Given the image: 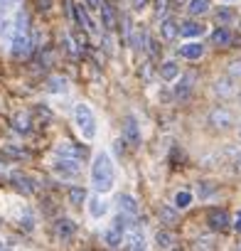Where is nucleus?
I'll use <instances>...</instances> for the list:
<instances>
[{"label":"nucleus","mask_w":241,"mask_h":251,"mask_svg":"<svg viewBox=\"0 0 241 251\" xmlns=\"http://www.w3.org/2000/svg\"><path fill=\"white\" fill-rule=\"evenodd\" d=\"M13 57L15 59H25L30 57L32 52V37H30V20L25 13L18 15V23H15V30H13V47H10Z\"/></svg>","instance_id":"nucleus-2"},{"label":"nucleus","mask_w":241,"mask_h":251,"mask_svg":"<svg viewBox=\"0 0 241 251\" xmlns=\"http://www.w3.org/2000/svg\"><path fill=\"white\" fill-rule=\"evenodd\" d=\"M158 74H160L163 81H175L180 76V67H177V62H163L158 67Z\"/></svg>","instance_id":"nucleus-15"},{"label":"nucleus","mask_w":241,"mask_h":251,"mask_svg":"<svg viewBox=\"0 0 241 251\" xmlns=\"http://www.w3.org/2000/svg\"><path fill=\"white\" fill-rule=\"evenodd\" d=\"M47 91H49V94H64V91H67V79H62V76H49V79H47Z\"/></svg>","instance_id":"nucleus-27"},{"label":"nucleus","mask_w":241,"mask_h":251,"mask_svg":"<svg viewBox=\"0 0 241 251\" xmlns=\"http://www.w3.org/2000/svg\"><path fill=\"white\" fill-rule=\"evenodd\" d=\"M123 146H128V143H126V138H118V141L113 143V151H116L118 155H123V151H126Z\"/></svg>","instance_id":"nucleus-39"},{"label":"nucleus","mask_w":241,"mask_h":251,"mask_svg":"<svg viewBox=\"0 0 241 251\" xmlns=\"http://www.w3.org/2000/svg\"><path fill=\"white\" fill-rule=\"evenodd\" d=\"M37 5L40 10H49V0H37Z\"/></svg>","instance_id":"nucleus-44"},{"label":"nucleus","mask_w":241,"mask_h":251,"mask_svg":"<svg viewBox=\"0 0 241 251\" xmlns=\"http://www.w3.org/2000/svg\"><path fill=\"white\" fill-rule=\"evenodd\" d=\"M54 173L62 177H76L81 173V158H69V155H59V160L54 163Z\"/></svg>","instance_id":"nucleus-6"},{"label":"nucleus","mask_w":241,"mask_h":251,"mask_svg":"<svg viewBox=\"0 0 241 251\" xmlns=\"http://www.w3.org/2000/svg\"><path fill=\"white\" fill-rule=\"evenodd\" d=\"M239 101H241V94H239Z\"/></svg>","instance_id":"nucleus-50"},{"label":"nucleus","mask_w":241,"mask_h":251,"mask_svg":"<svg viewBox=\"0 0 241 251\" xmlns=\"http://www.w3.org/2000/svg\"><path fill=\"white\" fill-rule=\"evenodd\" d=\"M10 182H13V187H15L18 192H23V195H32V192H35V180L27 177V175H23V173H13V175H10Z\"/></svg>","instance_id":"nucleus-12"},{"label":"nucleus","mask_w":241,"mask_h":251,"mask_svg":"<svg viewBox=\"0 0 241 251\" xmlns=\"http://www.w3.org/2000/svg\"><path fill=\"white\" fill-rule=\"evenodd\" d=\"M207 224H209L212 231H224V229L231 226V217H229V212H224V209H209Z\"/></svg>","instance_id":"nucleus-8"},{"label":"nucleus","mask_w":241,"mask_h":251,"mask_svg":"<svg viewBox=\"0 0 241 251\" xmlns=\"http://www.w3.org/2000/svg\"><path fill=\"white\" fill-rule=\"evenodd\" d=\"M158 217H160V224H168V226H172V224H177V207L163 204V207L158 209Z\"/></svg>","instance_id":"nucleus-21"},{"label":"nucleus","mask_w":241,"mask_h":251,"mask_svg":"<svg viewBox=\"0 0 241 251\" xmlns=\"http://www.w3.org/2000/svg\"><path fill=\"white\" fill-rule=\"evenodd\" d=\"M91 185L96 187V192H103V195L113 190V185H116V168H113V160L108 158V153H98L94 158Z\"/></svg>","instance_id":"nucleus-1"},{"label":"nucleus","mask_w":241,"mask_h":251,"mask_svg":"<svg viewBox=\"0 0 241 251\" xmlns=\"http://www.w3.org/2000/svg\"><path fill=\"white\" fill-rule=\"evenodd\" d=\"M8 3H10V0H0V8H5Z\"/></svg>","instance_id":"nucleus-47"},{"label":"nucleus","mask_w":241,"mask_h":251,"mask_svg":"<svg viewBox=\"0 0 241 251\" xmlns=\"http://www.w3.org/2000/svg\"><path fill=\"white\" fill-rule=\"evenodd\" d=\"M0 249H3V244H0Z\"/></svg>","instance_id":"nucleus-51"},{"label":"nucleus","mask_w":241,"mask_h":251,"mask_svg":"<svg viewBox=\"0 0 241 251\" xmlns=\"http://www.w3.org/2000/svg\"><path fill=\"white\" fill-rule=\"evenodd\" d=\"M72 13H74V18H76V25H79L81 30H86V32H96L94 23L89 20V15H86V10H84L81 5H74V8H72Z\"/></svg>","instance_id":"nucleus-16"},{"label":"nucleus","mask_w":241,"mask_h":251,"mask_svg":"<svg viewBox=\"0 0 241 251\" xmlns=\"http://www.w3.org/2000/svg\"><path fill=\"white\" fill-rule=\"evenodd\" d=\"M194 81H197V74H194V72H190V74L180 76V81H177V86H175V99L185 101V99L192 94V89H194Z\"/></svg>","instance_id":"nucleus-10"},{"label":"nucleus","mask_w":241,"mask_h":251,"mask_svg":"<svg viewBox=\"0 0 241 251\" xmlns=\"http://www.w3.org/2000/svg\"><path fill=\"white\" fill-rule=\"evenodd\" d=\"M69 202L74 207H81L86 202V190L84 187H69Z\"/></svg>","instance_id":"nucleus-29"},{"label":"nucleus","mask_w":241,"mask_h":251,"mask_svg":"<svg viewBox=\"0 0 241 251\" xmlns=\"http://www.w3.org/2000/svg\"><path fill=\"white\" fill-rule=\"evenodd\" d=\"M10 3H18V0H10Z\"/></svg>","instance_id":"nucleus-49"},{"label":"nucleus","mask_w":241,"mask_h":251,"mask_svg":"<svg viewBox=\"0 0 241 251\" xmlns=\"http://www.w3.org/2000/svg\"><path fill=\"white\" fill-rule=\"evenodd\" d=\"M126 249H131V251L145 249V236H143V231H141L138 226L131 231V236H128V241H126Z\"/></svg>","instance_id":"nucleus-23"},{"label":"nucleus","mask_w":241,"mask_h":251,"mask_svg":"<svg viewBox=\"0 0 241 251\" xmlns=\"http://www.w3.org/2000/svg\"><path fill=\"white\" fill-rule=\"evenodd\" d=\"M57 153H59V155H69V158H81V160L89 155V151H86L84 146H76V143H69V141L59 143Z\"/></svg>","instance_id":"nucleus-14"},{"label":"nucleus","mask_w":241,"mask_h":251,"mask_svg":"<svg viewBox=\"0 0 241 251\" xmlns=\"http://www.w3.org/2000/svg\"><path fill=\"white\" fill-rule=\"evenodd\" d=\"M234 170H236V173H241V153L234 158Z\"/></svg>","instance_id":"nucleus-43"},{"label":"nucleus","mask_w":241,"mask_h":251,"mask_svg":"<svg viewBox=\"0 0 241 251\" xmlns=\"http://www.w3.org/2000/svg\"><path fill=\"white\" fill-rule=\"evenodd\" d=\"M74 123H76L79 133L86 141H94L96 138V116H94V111L86 103H76L74 106Z\"/></svg>","instance_id":"nucleus-3"},{"label":"nucleus","mask_w":241,"mask_h":251,"mask_svg":"<svg viewBox=\"0 0 241 251\" xmlns=\"http://www.w3.org/2000/svg\"><path fill=\"white\" fill-rule=\"evenodd\" d=\"M209 8H212V0H190L187 3V10L192 15H204V13H209Z\"/></svg>","instance_id":"nucleus-26"},{"label":"nucleus","mask_w":241,"mask_h":251,"mask_svg":"<svg viewBox=\"0 0 241 251\" xmlns=\"http://www.w3.org/2000/svg\"><path fill=\"white\" fill-rule=\"evenodd\" d=\"M236 133H239V141H241V121H239V126H236Z\"/></svg>","instance_id":"nucleus-46"},{"label":"nucleus","mask_w":241,"mask_h":251,"mask_svg":"<svg viewBox=\"0 0 241 251\" xmlns=\"http://www.w3.org/2000/svg\"><path fill=\"white\" fill-rule=\"evenodd\" d=\"M131 45H133L136 50H143V45H148V42H145V30H143V27H136V32L131 35Z\"/></svg>","instance_id":"nucleus-32"},{"label":"nucleus","mask_w":241,"mask_h":251,"mask_svg":"<svg viewBox=\"0 0 241 251\" xmlns=\"http://www.w3.org/2000/svg\"><path fill=\"white\" fill-rule=\"evenodd\" d=\"M214 182H199V187H197V195L202 197V200H207L209 195H214Z\"/></svg>","instance_id":"nucleus-33"},{"label":"nucleus","mask_w":241,"mask_h":251,"mask_svg":"<svg viewBox=\"0 0 241 251\" xmlns=\"http://www.w3.org/2000/svg\"><path fill=\"white\" fill-rule=\"evenodd\" d=\"M13 126H15V131H20V133H30V113H18L13 118Z\"/></svg>","instance_id":"nucleus-28"},{"label":"nucleus","mask_w":241,"mask_h":251,"mask_svg":"<svg viewBox=\"0 0 241 251\" xmlns=\"http://www.w3.org/2000/svg\"><path fill=\"white\" fill-rule=\"evenodd\" d=\"M175 3H177V5H185V3H190V0H175Z\"/></svg>","instance_id":"nucleus-48"},{"label":"nucleus","mask_w":241,"mask_h":251,"mask_svg":"<svg viewBox=\"0 0 241 251\" xmlns=\"http://www.w3.org/2000/svg\"><path fill=\"white\" fill-rule=\"evenodd\" d=\"M234 229H236V231H241V212H239V214H236V219H234Z\"/></svg>","instance_id":"nucleus-45"},{"label":"nucleus","mask_w":241,"mask_h":251,"mask_svg":"<svg viewBox=\"0 0 241 251\" xmlns=\"http://www.w3.org/2000/svg\"><path fill=\"white\" fill-rule=\"evenodd\" d=\"M207 123L212 126L214 131H226V128H231V126L236 123V118H234V113H231L229 108H224V106H217V108H212V111H209V116H207Z\"/></svg>","instance_id":"nucleus-5"},{"label":"nucleus","mask_w":241,"mask_h":251,"mask_svg":"<svg viewBox=\"0 0 241 251\" xmlns=\"http://www.w3.org/2000/svg\"><path fill=\"white\" fill-rule=\"evenodd\" d=\"M123 138H126V143L131 148H138L141 146L143 136H141V126H138L136 116H126L123 118Z\"/></svg>","instance_id":"nucleus-7"},{"label":"nucleus","mask_w":241,"mask_h":251,"mask_svg":"<svg viewBox=\"0 0 241 251\" xmlns=\"http://www.w3.org/2000/svg\"><path fill=\"white\" fill-rule=\"evenodd\" d=\"M212 42L214 45H219V47H226V45H231V32H229V27H217L214 32H212Z\"/></svg>","instance_id":"nucleus-25"},{"label":"nucleus","mask_w":241,"mask_h":251,"mask_svg":"<svg viewBox=\"0 0 241 251\" xmlns=\"http://www.w3.org/2000/svg\"><path fill=\"white\" fill-rule=\"evenodd\" d=\"M10 27H13V23L8 18H0V40L10 35Z\"/></svg>","instance_id":"nucleus-35"},{"label":"nucleus","mask_w":241,"mask_h":251,"mask_svg":"<svg viewBox=\"0 0 241 251\" xmlns=\"http://www.w3.org/2000/svg\"><path fill=\"white\" fill-rule=\"evenodd\" d=\"M202 32H204V27L194 20H187V23L180 25V35H185V37H199Z\"/></svg>","instance_id":"nucleus-24"},{"label":"nucleus","mask_w":241,"mask_h":251,"mask_svg":"<svg viewBox=\"0 0 241 251\" xmlns=\"http://www.w3.org/2000/svg\"><path fill=\"white\" fill-rule=\"evenodd\" d=\"M0 170H3V168H0Z\"/></svg>","instance_id":"nucleus-52"},{"label":"nucleus","mask_w":241,"mask_h":251,"mask_svg":"<svg viewBox=\"0 0 241 251\" xmlns=\"http://www.w3.org/2000/svg\"><path fill=\"white\" fill-rule=\"evenodd\" d=\"M226 74L234 76V79H241V59H234V62L226 67Z\"/></svg>","instance_id":"nucleus-34"},{"label":"nucleus","mask_w":241,"mask_h":251,"mask_svg":"<svg viewBox=\"0 0 241 251\" xmlns=\"http://www.w3.org/2000/svg\"><path fill=\"white\" fill-rule=\"evenodd\" d=\"M214 18H217V23H219V25H224V27H226V25H231V23H234V18H236V15H234V10H231V8H219Z\"/></svg>","instance_id":"nucleus-30"},{"label":"nucleus","mask_w":241,"mask_h":251,"mask_svg":"<svg viewBox=\"0 0 241 251\" xmlns=\"http://www.w3.org/2000/svg\"><path fill=\"white\" fill-rule=\"evenodd\" d=\"M118 207H120V212H123L126 217H131V219H136L138 212H141L136 197H131V195H120V197H118Z\"/></svg>","instance_id":"nucleus-13"},{"label":"nucleus","mask_w":241,"mask_h":251,"mask_svg":"<svg viewBox=\"0 0 241 251\" xmlns=\"http://www.w3.org/2000/svg\"><path fill=\"white\" fill-rule=\"evenodd\" d=\"M20 226H23L25 231H32V229H35V219H32L30 214H25V217L20 219Z\"/></svg>","instance_id":"nucleus-36"},{"label":"nucleus","mask_w":241,"mask_h":251,"mask_svg":"<svg viewBox=\"0 0 241 251\" xmlns=\"http://www.w3.org/2000/svg\"><path fill=\"white\" fill-rule=\"evenodd\" d=\"M155 244H158V249H175V246H177V239H175L172 231L160 229V231L155 234Z\"/></svg>","instance_id":"nucleus-20"},{"label":"nucleus","mask_w":241,"mask_h":251,"mask_svg":"<svg viewBox=\"0 0 241 251\" xmlns=\"http://www.w3.org/2000/svg\"><path fill=\"white\" fill-rule=\"evenodd\" d=\"M84 3L91 8V10H101V5H103V0H84Z\"/></svg>","instance_id":"nucleus-41"},{"label":"nucleus","mask_w":241,"mask_h":251,"mask_svg":"<svg viewBox=\"0 0 241 251\" xmlns=\"http://www.w3.org/2000/svg\"><path fill=\"white\" fill-rule=\"evenodd\" d=\"M101 23H103V27L106 30H116V25H118V13H116V5L111 3V0H103V5H101Z\"/></svg>","instance_id":"nucleus-11"},{"label":"nucleus","mask_w":241,"mask_h":251,"mask_svg":"<svg viewBox=\"0 0 241 251\" xmlns=\"http://www.w3.org/2000/svg\"><path fill=\"white\" fill-rule=\"evenodd\" d=\"M54 231H57V236H59V239H69V236L76 231V224H74L72 219L62 217V219H57V224H54Z\"/></svg>","instance_id":"nucleus-18"},{"label":"nucleus","mask_w":241,"mask_h":251,"mask_svg":"<svg viewBox=\"0 0 241 251\" xmlns=\"http://www.w3.org/2000/svg\"><path fill=\"white\" fill-rule=\"evenodd\" d=\"M148 5V0H133V10H143Z\"/></svg>","instance_id":"nucleus-42"},{"label":"nucleus","mask_w":241,"mask_h":251,"mask_svg":"<svg viewBox=\"0 0 241 251\" xmlns=\"http://www.w3.org/2000/svg\"><path fill=\"white\" fill-rule=\"evenodd\" d=\"M190 204H192V192L180 190V192L175 195V207H177V209H187Z\"/></svg>","instance_id":"nucleus-31"},{"label":"nucleus","mask_w":241,"mask_h":251,"mask_svg":"<svg viewBox=\"0 0 241 251\" xmlns=\"http://www.w3.org/2000/svg\"><path fill=\"white\" fill-rule=\"evenodd\" d=\"M177 35H180L177 23H175L172 18H165V20L160 23V37H163V40H175Z\"/></svg>","instance_id":"nucleus-19"},{"label":"nucleus","mask_w":241,"mask_h":251,"mask_svg":"<svg viewBox=\"0 0 241 251\" xmlns=\"http://www.w3.org/2000/svg\"><path fill=\"white\" fill-rule=\"evenodd\" d=\"M212 246H214L212 236H202V239H197V249H212Z\"/></svg>","instance_id":"nucleus-38"},{"label":"nucleus","mask_w":241,"mask_h":251,"mask_svg":"<svg viewBox=\"0 0 241 251\" xmlns=\"http://www.w3.org/2000/svg\"><path fill=\"white\" fill-rule=\"evenodd\" d=\"M180 54L185 57V59H199L202 54H204V45H199V42H187V45H182L180 47Z\"/></svg>","instance_id":"nucleus-17"},{"label":"nucleus","mask_w":241,"mask_h":251,"mask_svg":"<svg viewBox=\"0 0 241 251\" xmlns=\"http://www.w3.org/2000/svg\"><path fill=\"white\" fill-rule=\"evenodd\" d=\"M106 212H108V202H106V200H101V197H94V200L89 202V214H91L94 219H101Z\"/></svg>","instance_id":"nucleus-22"},{"label":"nucleus","mask_w":241,"mask_h":251,"mask_svg":"<svg viewBox=\"0 0 241 251\" xmlns=\"http://www.w3.org/2000/svg\"><path fill=\"white\" fill-rule=\"evenodd\" d=\"M123 234H126V214L120 212L118 217H116V222L106 229V234H103V241H106V246H111V249H118L120 244H123Z\"/></svg>","instance_id":"nucleus-4"},{"label":"nucleus","mask_w":241,"mask_h":251,"mask_svg":"<svg viewBox=\"0 0 241 251\" xmlns=\"http://www.w3.org/2000/svg\"><path fill=\"white\" fill-rule=\"evenodd\" d=\"M145 47H148V52H150V57H153V59H158V52H160V47H158V42H155V40H148V45H145Z\"/></svg>","instance_id":"nucleus-37"},{"label":"nucleus","mask_w":241,"mask_h":251,"mask_svg":"<svg viewBox=\"0 0 241 251\" xmlns=\"http://www.w3.org/2000/svg\"><path fill=\"white\" fill-rule=\"evenodd\" d=\"M165 10H168V0H158V3H155V13L163 15Z\"/></svg>","instance_id":"nucleus-40"},{"label":"nucleus","mask_w":241,"mask_h":251,"mask_svg":"<svg viewBox=\"0 0 241 251\" xmlns=\"http://www.w3.org/2000/svg\"><path fill=\"white\" fill-rule=\"evenodd\" d=\"M212 91H214L219 99H231V96H236V79L226 74V76H221V79L214 81Z\"/></svg>","instance_id":"nucleus-9"}]
</instances>
